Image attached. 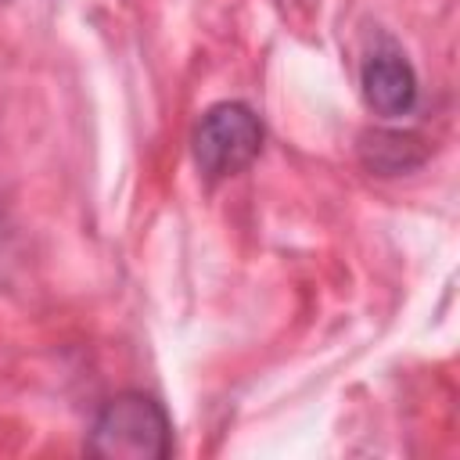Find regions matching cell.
I'll return each instance as SVG.
<instances>
[{
  "instance_id": "cell-1",
  "label": "cell",
  "mask_w": 460,
  "mask_h": 460,
  "mask_svg": "<svg viewBox=\"0 0 460 460\" xmlns=\"http://www.w3.org/2000/svg\"><path fill=\"white\" fill-rule=\"evenodd\" d=\"M86 453L104 460H165L172 453V420L155 395L119 392L93 417Z\"/></svg>"
},
{
  "instance_id": "cell-2",
  "label": "cell",
  "mask_w": 460,
  "mask_h": 460,
  "mask_svg": "<svg viewBox=\"0 0 460 460\" xmlns=\"http://www.w3.org/2000/svg\"><path fill=\"white\" fill-rule=\"evenodd\" d=\"M190 147L194 165L205 172V180H226L248 169L262 151V122L248 104L219 101L198 119Z\"/></svg>"
},
{
  "instance_id": "cell-3",
  "label": "cell",
  "mask_w": 460,
  "mask_h": 460,
  "mask_svg": "<svg viewBox=\"0 0 460 460\" xmlns=\"http://www.w3.org/2000/svg\"><path fill=\"white\" fill-rule=\"evenodd\" d=\"M359 86H363V101L370 104V111L385 119L406 115L417 104V72L406 61V54L395 47H381L367 54L359 68Z\"/></svg>"
},
{
  "instance_id": "cell-4",
  "label": "cell",
  "mask_w": 460,
  "mask_h": 460,
  "mask_svg": "<svg viewBox=\"0 0 460 460\" xmlns=\"http://www.w3.org/2000/svg\"><path fill=\"white\" fill-rule=\"evenodd\" d=\"M359 158L370 172L377 176H399L417 169L428 158V147L420 144L417 133H399V129H367L359 137Z\"/></svg>"
},
{
  "instance_id": "cell-5",
  "label": "cell",
  "mask_w": 460,
  "mask_h": 460,
  "mask_svg": "<svg viewBox=\"0 0 460 460\" xmlns=\"http://www.w3.org/2000/svg\"><path fill=\"white\" fill-rule=\"evenodd\" d=\"M0 255H4V223H0Z\"/></svg>"
}]
</instances>
